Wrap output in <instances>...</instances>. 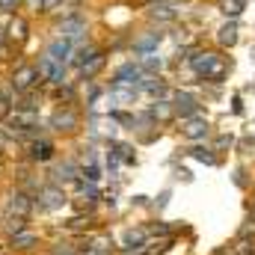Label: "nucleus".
<instances>
[{"mask_svg":"<svg viewBox=\"0 0 255 255\" xmlns=\"http://www.w3.org/2000/svg\"><path fill=\"white\" fill-rule=\"evenodd\" d=\"M145 74H142V68L139 63H122L116 68V74H113V80H110V86H139V80H142Z\"/></svg>","mask_w":255,"mask_h":255,"instance_id":"obj_9","label":"nucleus"},{"mask_svg":"<svg viewBox=\"0 0 255 255\" xmlns=\"http://www.w3.org/2000/svg\"><path fill=\"white\" fill-rule=\"evenodd\" d=\"M148 15H151L154 21H172V18H175V9H172V6H166V3H151Z\"/></svg>","mask_w":255,"mask_h":255,"instance_id":"obj_25","label":"nucleus"},{"mask_svg":"<svg viewBox=\"0 0 255 255\" xmlns=\"http://www.w3.org/2000/svg\"><path fill=\"white\" fill-rule=\"evenodd\" d=\"M98 54H101V48H98V45H92V42H86V45H74L68 65H71V68H80L83 63H89V60H92V57H98Z\"/></svg>","mask_w":255,"mask_h":255,"instance_id":"obj_16","label":"nucleus"},{"mask_svg":"<svg viewBox=\"0 0 255 255\" xmlns=\"http://www.w3.org/2000/svg\"><path fill=\"white\" fill-rule=\"evenodd\" d=\"M172 110H175L178 119H193V116H199V101H196L193 92L178 89V92L172 95Z\"/></svg>","mask_w":255,"mask_h":255,"instance_id":"obj_10","label":"nucleus"},{"mask_svg":"<svg viewBox=\"0 0 255 255\" xmlns=\"http://www.w3.org/2000/svg\"><path fill=\"white\" fill-rule=\"evenodd\" d=\"M74 184H77V193H80L83 199H89V202H95V199L101 196V193H98V187H95L92 181H80V178H77Z\"/></svg>","mask_w":255,"mask_h":255,"instance_id":"obj_28","label":"nucleus"},{"mask_svg":"<svg viewBox=\"0 0 255 255\" xmlns=\"http://www.w3.org/2000/svg\"><path fill=\"white\" fill-rule=\"evenodd\" d=\"M208 119L205 116H193V119H184V128H181V133L187 136V139H205L208 136Z\"/></svg>","mask_w":255,"mask_h":255,"instance_id":"obj_17","label":"nucleus"},{"mask_svg":"<svg viewBox=\"0 0 255 255\" xmlns=\"http://www.w3.org/2000/svg\"><path fill=\"white\" fill-rule=\"evenodd\" d=\"M24 229H30L24 217H3V232H6L9 238H12V235H18V232H24Z\"/></svg>","mask_w":255,"mask_h":255,"instance_id":"obj_26","label":"nucleus"},{"mask_svg":"<svg viewBox=\"0 0 255 255\" xmlns=\"http://www.w3.org/2000/svg\"><path fill=\"white\" fill-rule=\"evenodd\" d=\"M190 154L196 157V160H202V163H214V154H211V148H190Z\"/></svg>","mask_w":255,"mask_h":255,"instance_id":"obj_34","label":"nucleus"},{"mask_svg":"<svg viewBox=\"0 0 255 255\" xmlns=\"http://www.w3.org/2000/svg\"><path fill=\"white\" fill-rule=\"evenodd\" d=\"M172 116H175L172 101H154V104L148 107V113H145V119H148V122H169Z\"/></svg>","mask_w":255,"mask_h":255,"instance_id":"obj_19","label":"nucleus"},{"mask_svg":"<svg viewBox=\"0 0 255 255\" xmlns=\"http://www.w3.org/2000/svg\"><path fill=\"white\" fill-rule=\"evenodd\" d=\"M145 3H157V0H145Z\"/></svg>","mask_w":255,"mask_h":255,"instance_id":"obj_37","label":"nucleus"},{"mask_svg":"<svg viewBox=\"0 0 255 255\" xmlns=\"http://www.w3.org/2000/svg\"><path fill=\"white\" fill-rule=\"evenodd\" d=\"M0 151H3V145H0Z\"/></svg>","mask_w":255,"mask_h":255,"instance_id":"obj_38","label":"nucleus"},{"mask_svg":"<svg viewBox=\"0 0 255 255\" xmlns=\"http://www.w3.org/2000/svg\"><path fill=\"white\" fill-rule=\"evenodd\" d=\"M30 214H33V196L30 193H24L21 187L6 193V211H3V217H24V220H30Z\"/></svg>","mask_w":255,"mask_h":255,"instance_id":"obj_7","label":"nucleus"},{"mask_svg":"<svg viewBox=\"0 0 255 255\" xmlns=\"http://www.w3.org/2000/svg\"><path fill=\"white\" fill-rule=\"evenodd\" d=\"M24 0H0V15H18Z\"/></svg>","mask_w":255,"mask_h":255,"instance_id":"obj_30","label":"nucleus"},{"mask_svg":"<svg viewBox=\"0 0 255 255\" xmlns=\"http://www.w3.org/2000/svg\"><path fill=\"white\" fill-rule=\"evenodd\" d=\"M223 12L232 15V18H238V15L244 12V0H226V3H223Z\"/></svg>","mask_w":255,"mask_h":255,"instance_id":"obj_31","label":"nucleus"},{"mask_svg":"<svg viewBox=\"0 0 255 255\" xmlns=\"http://www.w3.org/2000/svg\"><path fill=\"white\" fill-rule=\"evenodd\" d=\"M36 71H39V80H42V83H51V86H63V83H68V80H65L68 65L54 63L48 54H42V57L36 60Z\"/></svg>","mask_w":255,"mask_h":255,"instance_id":"obj_5","label":"nucleus"},{"mask_svg":"<svg viewBox=\"0 0 255 255\" xmlns=\"http://www.w3.org/2000/svg\"><path fill=\"white\" fill-rule=\"evenodd\" d=\"M136 89H142V92H148V95H166V83H163L157 74H145Z\"/></svg>","mask_w":255,"mask_h":255,"instance_id":"obj_22","label":"nucleus"},{"mask_svg":"<svg viewBox=\"0 0 255 255\" xmlns=\"http://www.w3.org/2000/svg\"><path fill=\"white\" fill-rule=\"evenodd\" d=\"M104 65H107V54L101 51L98 57H92L89 63H83V65H80V68H77V74H80V80H86V83H92V80H95V74H98V71H101Z\"/></svg>","mask_w":255,"mask_h":255,"instance_id":"obj_18","label":"nucleus"},{"mask_svg":"<svg viewBox=\"0 0 255 255\" xmlns=\"http://www.w3.org/2000/svg\"><path fill=\"white\" fill-rule=\"evenodd\" d=\"M65 205H68V196H65V190L60 184H54V181H48V184L39 190V196L33 199V208H39V211H60Z\"/></svg>","mask_w":255,"mask_h":255,"instance_id":"obj_4","label":"nucleus"},{"mask_svg":"<svg viewBox=\"0 0 255 255\" xmlns=\"http://www.w3.org/2000/svg\"><path fill=\"white\" fill-rule=\"evenodd\" d=\"M247 238H255V217H250V220L241 226V241H247Z\"/></svg>","mask_w":255,"mask_h":255,"instance_id":"obj_36","label":"nucleus"},{"mask_svg":"<svg viewBox=\"0 0 255 255\" xmlns=\"http://www.w3.org/2000/svg\"><path fill=\"white\" fill-rule=\"evenodd\" d=\"M48 128L54 133H74L80 128V113L74 104H57L54 113L48 116Z\"/></svg>","mask_w":255,"mask_h":255,"instance_id":"obj_3","label":"nucleus"},{"mask_svg":"<svg viewBox=\"0 0 255 255\" xmlns=\"http://www.w3.org/2000/svg\"><path fill=\"white\" fill-rule=\"evenodd\" d=\"M80 175H83V178H89V181L95 184V181L101 178V169H98V163H89V166H83V169H80Z\"/></svg>","mask_w":255,"mask_h":255,"instance_id":"obj_32","label":"nucleus"},{"mask_svg":"<svg viewBox=\"0 0 255 255\" xmlns=\"http://www.w3.org/2000/svg\"><path fill=\"white\" fill-rule=\"evenodd\" d=\"M139 68H142V74H160L163 57H157V51H154V54H142V57H139Z\"/></svg>","mask_w":255,"mask_h":255,"instance_id":"obj_23","label":"nucleus"},{"mask_svg":"<svg viewBox=\"0 0 255 255\" xmlns=\"http://www.w3.org/2000/svg\"><path fill=\"white\" fill-rule=\"evenodd\" d=\"M77 178H80V166H77L74 160H65V163H60V166L54 169V178H51V181L63 187V184H74Z\"/></svg>","mask_w":255,"mask_h":255,"instance_id":"obj_15","label":"nucleus"},{"mask_svg":"<svg viewBox=\"0 0 255 255\" xmlns=\"http://www.w3.org/2000/svg\"><path fill=\"white\" fill-rule=\"evenodd\" d=\"M57 157V145L48 136H36L27 142V160L30 163H51Z\"/></svg>","mask_w":255,"mask_h":255,"instance_id":"obj_8","label":"nucleus"},{"mask_svg":"<svg viewBox=\"0 0 255 255\" xmlns=\"http://www.w3.org/2000/svg\"><path fill=\"white\" fill-rule=\"evenodd\" d=\"M54 89H57V92H54V98H57L60 104H74V98H77V95H74V86H71V83L54 86Z\"/></svg>","mask_w":255,"mask_h":255,"instance_id":"obj_27","label":"nucleus"},{"mask_svg":"<svg viewBox=\"0 0 255 255\" xmlns=\"http://www.w3.org/2000/svg\"><path fill=\"white\" fill-rule=\"evenodd\" d=\"M89 33V24H86V15L83 12H74V15H68L63 21H57V36H63L68 42H80L83 36Z\"/></svg>","mask_w":255,"mask_h":255,"instance_id":"obj_6","label":"nucleus"},{"mask_svg":"<svg viewBox=\"0 0 255 255\" xmlns=\"http://www.w3.org/2000/svg\"><path fill=\"white\" fill-rule=\"evenodd\" d=\"M6 247H9L12 253H30V250H36V247H39V235H36L33 229H24V232L12 235V238L6 241Z\"/></svg>","mask_w":255,"mask_h":255,"instance_id":"obj_13","label":"nucleus"},{"mask_svg":"<svg viewBox=\"0 0 255 255\" xmlns=\"http://www.w3.org/2000/svg\"><path fill=\"white\" fill-rule=\"evenodd\" d=\"M12 45H24L30 39V21L24 15H12V21L6 24V33H3Z\"/></svg>","mask_w":255,"mask_h":255,"instance_id":"obj_11","label":"nucleus"},{"mask_svg":"<svg viewBox=\"0 0 255 255\" xmlns=\"http://www.w3.org/2000/svg\"><path fill=\"white\" fill-rule=\"evenodd\" d=\"M136 92H139V89H133V86H110L107 98L116 101V104H133V101H136Z\"/></svg>","mask_w":255,"mask_h":255,"instance_id":"obj_20","label":"nucleus"},{"mask_svg":"<svg viewBox=\"0 0 255 255\" xmlns=\"http://www.w3.org/2000/svg\"><path fill=\"white\" fill-rule=\"evenodd\" d=\"M187 63H190L193 74L199 80H208V83H220L226 77V71H229V63L214 51H196V54L187 57Z\"/></svg>","mask_w":255,"mask_h":255,"instance_id":"obj_1","label":"nucleus"},{"mask_svg":"<svg viewBox=\"0 0 255 255\" xmlns=\"http://www.w3.org/2000/svg\"><path fill=\"white\" fill-rule=\"evenodd\" d=\"M92 253H110L113 250V241H107V238H98V241H92V247H89Z\"/></svg>","mask_w":255,"mask_h":255,"instance_id":"obj_35","label":"nucleus"},{"mask_svg":"<svg viewBox=\"0 0 255 255\" xmlns=\"http://www.w3.org/2000/svg\"><path fill=\"white\" fill-rule=\"evenodd\" d=\"M217 42H220L223 48H235V45H238V24H235V21L223 24V27L217 30Z\"/></svg>","mask_w":255,"mask_h":255,"instance_id":"obj_21","label":"nucleus"},{"mask_svg":"<svg viewBox=\"0 0 255 255\" xmlns=\"http://www.w3.org/2000/svg\"><path fill=\"white\" fill-rule=\"evenodd\" d=\"M160 39H163V33H157V30H145L142 36H136L133 39V54L136 57H142V54H154L157 51V45H160Z\"/></svg>","mask_w":255,"mask_h":255,"instance_id":"obj_14","label":"nucleus"},{"mask_svg":"<svg viewBox=\"0 0 255 255\" xmlns=\"http://www.w3.org/2000/svg\"><path fill=\"white\" fill-rule=\"evenodd\" d=\"M145 238H148L145 229H128L125 238H122V244H125V250H139V247L145 244Z\"/></svg>","mask_w":255,"mask_h":255,"instance_id":"obj_24","label":"nucleus"},{"mask_svg":"<svg viewBox=\"0 0 255 255\" xmlns=\"http://www.w3.org/2000/svg\"><path fill=\"white\" fill-rule=\"evenodd\" d=\"M6 80H9V86H12L18 95L42 86L39 71H36V63H18V65H12V71H9V77H6Z\"/></svg>","mask_w":255,"mask_h":255,"instance_id":"obj_2","label":"nucleus"},{"mask_svg":"<svg viewBox=\"0 0 255 255\" xmlns=\"http://www.w3.org/2000/svg\"><path fill=\"white\" fill-rule=\"evenodd\" d=\"M71 51H74V42H68V39H63V36H54V39L48 42V48H45V54H48L54 63H63V65H68Z\"/></svg>","mask_w":255,"mask_h":255,"instance_id":"obj_12","label":"nucleus"},{"mask_svg":"<svg viewBox=\"0 0 255 255\" xmlns=\"http://www.w3.org/2000/svg\"><path fill=\"white\" fill-rule=\"evenodd\" d=\"M133 148L125 145V142H113V154L119 157V160H125V163H133V154H130Z\"/></svg>","mask_w":255,"mask_h":255,"instance_id":"obj_29","label":"nucleus"},{"mask_svg":"<svg viewBox=\"0 0 255 255\" xmlns=\"http://www.w3.org/2000/svg\"><path fill=\"white\" fill-rule=\"evenodd\" d=\"M48 255H77V247H71V244H54Z\"/></svg>","mask_w":255,"mask_h":255,"instance_id":"obj_33","label":"nucleus"}]
</instances>
